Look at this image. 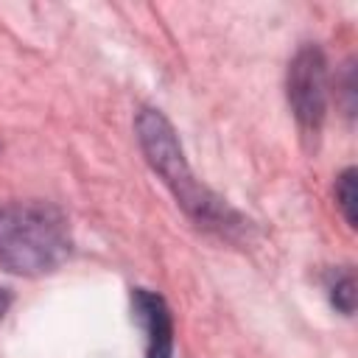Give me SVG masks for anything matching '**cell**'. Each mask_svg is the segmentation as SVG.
Returning <instances> with one entry per match:
<instances>
[{"instance_id":"cell-5","label":"cell","mask_w":358,"mask_h":358,"mask_svg":"<svg viewBox=\"0 0 358 358\" xmlns=\"http://www.w3.org/2000/svg\"><path fill=\"white\" fill-rule=\"evenodd\" d=\"M333 196H336V207L341 210L344 221L350 229H355L358 224V215H355V168H344L338 176H336V185H333Z\"/></svg>"},{"instance_id":"cell-2","label":"cell","mask_w":358,"mask_h":358,"mask_svg":"<svg viewBox=\"0 0 358 358\" xmlns=\"http://www.w3.org/2000/svg\"><path fill=\"white\" fill-rule=\"evenodd\" d=\"M73 255L67 213L45 199H14L0 204V271L42 277Z\"/></svg>"},{"instance_id":"cell-6","label":"cell","mask_w":358,"mask_h":358,"mask_svg":"<svg viewBox=\"0 0 358 358\" xmlns=\"http://www.w3.org/2000/svg\"><path fill=\"white\" fill-rule=\"evenodd\" d=\"M327 291H330V305L338 313H344V316L355 313V274H352V268H344L341 274H336Z\"/></svg>"},{"instance_id":"cell-7","label":"cell","mask_w":358,"mask_h":358,"mask_svg":"<svg viewBox=\"0 0 358 358\" xmlns=\"http://www.w3.org/2000/svg\"><path fill=\"white\" fill-rule=\"evenodd\" d=\"M11 302H14V294H11L8 288H3V285H0V322H3V316L8 313Z\"/></svg>"},{"instance_id":"cell-4","label":"cell","mask_w":358,"mask_h":358,"mask_svg":"<svg viewBox=\"0 0 358 358\" xmlns=\"http://www.w3.org/2000/svg\"><path fill=\"white\" fill-rule=\"evenodd\" d=\"M129 305H131V319L140 324L145 338V358H173L176 327L168 299L159 291L137 285L129 291Z\"/></svg>"},{"instance_id":"cell-1","label":"cell","mask_w":358,"mask_h":358,"mask_svg":"<svg viewBox=\"0 0 358 358\" xmlns=\"http://www.w3.org/2000/svg\"><path fill=\"white\" fill-rule=\"evenodd\" d=\"M134 137L148 168L162 179V185L173 193L176 204L199 229L227 241H238L249 235L252 221L241 210H235L224 196H218L213 187L196 179L185 157L182 140L173 123L165 117V112L154 106H143L134 115Z\"/></svg>"},{"instance_id":"cell-3","label":"cell","mask_w":358,"mask_h":358,"mask_svg":"<svg viewBox=\"0 0 358 358\" xmlns=\"http://www.w3.org/2000/svg\"><path fill=\"white\" fill-rule=\"evenodd\" d=\"M285 98L302 137L316 140L324 126L330 101V70L319 45L308 42L291 56L285 70Z\"/></svg>"}]
</instances>
